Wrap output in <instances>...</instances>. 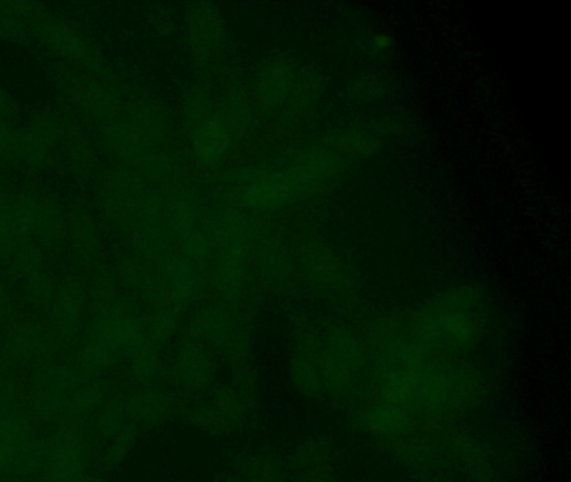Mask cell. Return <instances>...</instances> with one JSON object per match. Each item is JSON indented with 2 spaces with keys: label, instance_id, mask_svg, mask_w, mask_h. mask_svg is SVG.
I'll list each match as a JSON object with an SVG mask.
<instances>
[{
  "label": "cell",
  "instance_id": "16",
  "mask_svg": "<svg viewBox=\"0 0 571 482\" xmlns=\"http://www.w3.org/2000/svg\"><path fill=\"white\" fill-rule=\"evenodd\" d=\"M305 270L314 282L324 283V285H337L339 278L344 275L335 257H332L329 250L325 248H314L307 253Z\"/></svg>",
  "mask_w": 571,
  "mask_h": 482
},
{
  "label": "cell",
  "instance_id": "11",
  "mask_svg": "<svg viewBox=\"0 0 571 482\" xmlns=\"http://www.w3.org/2000/svg\"><path fill=\"white\" fill-rule=\"evenodd\" d=\"M88 464L86 446L74 447L61 452L47 454V466L44 476L46 482H76L84 476V467Z\"/></svg>",
  "mask_w": 571,
  "mask_h": 482
},
{
  "label": "cell",
  "instance_id": "28",
  "mask_svg": "<svg viewBox=\"0 0 571 482\" xmlns=\"http://www.w3.org/2000/svg\"><path fill=\"white\" fill-rule=\"evenodd\" d=\"M51 41H54L59 49L67 52V54H81L84 52L83 42L79 41L78 37L74 36L73 32L67 31L64 27H56L52 29Z\"/></svg>",
  "mask_w": 571,
  "mask_h": 482
},
{
  "label": "cell",
  "instance_id": "29",
  "mask_svg": "<svg viewBox=\"0 0 571 482\" xmlns=\"http://www.w3.org/2000/svg\"><path fill=\"white\" fill-rule=\"evenodd\" d=\"M146 298L153 307L158 310H165L171 302V292L168 283L163 280H150L146 283Z\"/></svg>",
  "mask_w": 571,
  "mask_h": 482
},
{
  "label": "cell",
  "instance_id": "8",
  "mask_svg": "<svg viewBox=\"0 0 571 482\" xmlns=\"http://www.w3.org/2000/svg\"><path fill=\"white\" fill-rule=\"evenodd\" d=\"M248 255L245 241L228 245L222 260L211 273V283L225 297L237 298L247 278Z\"/></svg>",
  "mask_w": 571,
  "mask_h": 482
},
{
  "label": "cell",
  "instance_id": "6",
  "mask_svg": "<svg viewBox=\"0 0 571 482\" xmlns=\"http://www.w3.org/2000/svg\"><path fill=\"white\" fill-rule=\"evenodd\" d=\"M289 474L290 482H337V462L332 444L324 437H307L295 449Z\"/></svg>",
  "mask_w": 571,
  "mask_h": 482
},
{
  "label": "cell",
  "instance_id": "10",
  "mask_svg": "<svg viewBox=\"0 0 571 482\" xmlns=\"http://www.w3.org/2000/svg\"><path fill=\"white\" fill-rule=\"evenodd\" d=\"M118 349L119 342L118 337H116V330L96 327L93 339L79 357V369L84 374H96L104 367H108L109 364H113Z\"/></svg>",
  "mask_w": 571,
  "mask_h": 482
},
{
  "label": "cell",
  "instance_id": "15",
  "mask_svg": "<svg viewBox=\"0 0 571 482\" xmlns=\"http://www.w3.org/2000/svg\"><path fill=\"white\" fill-rule=\"evenodd\" d=\"M83 298L74 288H67L54 303V320L62 335H71L78 329Z\"/></svg>",
  "mask_w": 571,
  "mask_h": 482
},
{
  "label": "cell",
  "instance_id": "34",
  "mask_svg": "<svg viewBox=\"0 0 571 482\" xmlns=\"http://www.w3.org/2000/svg\"><path fill=\"white\" fill-rule=\"evenodd\" d=\"M372 47L376 49V51H382V49H386L389 44H391V39L386 36H377L372 39Z\"/></svg>",
  "mask_w": 571,
  "mask_h": 482
},
{
  "label": "cell",
  "instance_id": "30",
  "mask_svg": "<svg viewBox=\"0 0 571 482\" xmlns=\"http://www.w3.org/2000/svg\"><path fill=\"white\" fill-rule=\"evenodd\" d=\"M16 472H19V466H17L14 447L12 449H0V476H12Z\"/></svg>",
  "mask_w": 571,
  "mask_h": 482
},
{
  "label": "cell",
  "instance_id": "5",
  "mask_svg": "<svg viewBox=\"0 0 571 482\" xmlns=\"http://www.w3.org/2000/svg\"><path fill=\"white\" fill-rule=\"evenodd\" d=\"M290 375L295 389L310 399H324L325 389L320 370L319 334L302 330L295 335L290 350Z\"/></svg>",
  "mask_w": 571,
  "mask_h": 482
},
{
  "label": "cell",
  "instance_id": "25",
  "mask_svg": "<svg viewBox=\"0 0 571 482\" xmlns=\"http://www.w3.org/2000/svg\"><path fill=\"white\" fill-rule=\"evenodd\" d=\"M44 385L67 392V390L73 389L74 385H76V374H74L73 370L69 369V367L56 365V367H52V369L47 372Z\"/></svg>",
  "mask_w": 571,
  "mask_h": 482
},
{
  "label": "cell",
  "instance_id": "36",
  "mask_svg": "<svg viewBox=\"0 0 571 482\" xmlns=\"http://www.w3.org/2000/svg\"><path fill=\"white\" fill-rule=\"evenodd\" d=\"M76 482H101V481H99V479H96V477L86 476V474H84V476L81 477V479H79V481Z\"/></svg>",
  "mask_w": 571,
  "mask_h": 482
},
{
  "label": "cell",
  "instance_id": "32",
  "mask_svg": "<svg viewBox=\"0 0 571 482\" xmlns=\"http://www.w3.org/2000/svg\"><path fill=\"white\" fill-rule=\"evenodd\" d=\"M145 168L151 173H156V175H161V173H166L170 170V163L168 159L161 158V156H155V158L145 159Z\"/></svg>",
  "mask_w": 571,
  "mask_h": 482
},
{
  "label": "cell",
  "instance_id": "19",
  "mask_svg": "<svg viewBox=\"0 0 571 482\" xmlns=\"http://www.w3.org/2000/svg\"><path fill=\"white\" fill-rule=\"evenodd\" d=\"M161 407H163L161 397L153 392H141L131 397L126 414L133 421H148L161 411Z\"/></svg>",
  "mask_w": 571,
  "mask_h": 482
},
{
  "label": "cell",
  "instance_id": "2",
  "mask_svg": "<svg viewBox=\"0 0 571 482\" xmlns=\"http://www.w3.org/2000/svg\"><path fill=\"white\" fill-rule=\"evenodd\" d=\"M340 165L342 158L329 149H312L300 154L289 168H277L265 180L235 186L232 203L245 210L265 213L282 210L324 188L339 173Z\"/></svg>",
  "mask_w": 571,
  "mask_h": 482
},
{
  "label": "cell",
  "instance_id": "7",
  "mask_svg": "<svg viewBox=\"0 0 571 482\" xmlns=\"http://www.w3.org/2000/svg\"><path fill=\"white\" fill-rule=\"evenodd\" d=\"M297 72L292 62L282 56L268 57L258 69L257 98L265 108H278L289 101L294 91Z\"/></svg>",
  "mask_w": 571,
  "mask_h": 482
},
{
  "label": "cell",
  "instance_id": "3",
  "mask_svg": "<svg viewBox=\"0 0 571 482\" xmlns=\"http://www.w3.org/2000/svg\"><path fill=\"white\" fill-rule=\"evenodd\" d=\"M319 354L325 397L347 400L357 394L369 359L359 335L342 325H330L319 334Z\"/></svg>",
  "mask_w": 571,
  "mask_h": 482
},
{
  "label": "cell",
  "instance_id": "17",
  "mask_svg": "<svg viewBox=\"0 0 571 482\" xmlns=\"http://www.w3.org/2000/svg\"><path fill=\"white\" fill-rule=\"evenodd\" d=\"M34 406L42 421L56 422L66 412L67 392L44 385V389L39 390L37 394Z\"/></svg>",
  "mask_w": 571,
  "mask_h": 482
},
{
  "label": "cell",
  "instance_id": "23",
  "mask_svg": "<svg viewBox=\"0 0 571 482\" xmlns=\"http://www.w3.org/2000/svg\"><path fill=\"white\" fill-rule=\"evenodd\" d=\"M196 213L195 200L190 193H180L173 201V208H171V215L175 220L176 230H186L190 225L193 216Z\"/></svg>",
  "mask_w": 571,
  "mask_h": 482
},
{
  "label": "cell",
  "instance_id": "1",
  "mask_svg": "<svg viewBox=\"0 0 571 482\" xmlns=\"http://www.w3.org/2000/svg\"><path fill=\"white\" fill-rule=\"evenodd\" d=\"M417 345L438 354H461L473 350L486 329L478 290L459 287L439 293L414 310L407 320Z\"/></svg>",
  "mask_w": 571,
  "mask_h": 482
},
{
  "label": "cell",
  "instance_id": "21",
  "mask_svg": "<svg viewBox=\"0 0 571 482\" xmlns=\"http://www.w3.org/2000/svg\"><path fill=\"white\" fill-rule=\"evenodd\" d=\"M47 451L61 452L86 446V434L81 426H64L46 441Z\"/></svg>",
  "mask_w": 571,
  "mask_h": 482
},
{
  "label": "cell",
  "instance_id": "20",
  "mask_svg": "<svg viewBox=\"0 0 571 482\" xmlns=\"http://www.w3.org/2000/svg\"><path fill=\"white\" fill-rule=\"evenodd\" d=\"M14 454H16L17 466L21 472L39 466L44 459H47L49 451H47L46 442L27 439L26 442L14 447Z\"/></svg>",
  "mask_w": 571,
  "mask_h": 482
},
{
  "label": "cell",
  "instance_id": "33",
  "mask_svg": "<svg viewBox=\"0 0 571 482\" xmlns=\"http://www.w3.org/2000/svg\"><path fill=\"white\" fill-rule=\"evenodd\" d=\"M16 409V404H14V395L6 389H0V416L6 414V412Z\"/></svg>",
  "mask_w": 571,
  "mask_h": 482
},
{
  "label": "cell",
  "instance_id": "27",
  "mask_svg": "<svg viewBox=\"0 0 571 482\" xmlns=\"http://www.w3.org/2000/svg\"><path fill=\"white\" fill-rule=\"evenodd\" d=\"M37 347H39V340H37V334H34L32 329L22 330L12 337L11 350L16 357H31L36 352Z\"/></svg>",
  "mask_w": 571,
  "mask_h": 482
},
{
  "label": "cell",
  "instance_id": "24",
  "mask_svg": "<svg viewBox=\"0 0 571 482\" xmlns=\"http://www.w3.org/2000/svg\"><path fill=\"white\" fill-rule=\"evenodd\" d=\"M116 138H118V146L121 148L124 158L129 159L131 163H134L136 159H141L143 144H141L138 133H134L133 128H129V126L119 128Z\"/></svg>",
  "mask_w": 571,
  "mask_h": 482
},
{
  "label": "cell",
  "instance_id": "31",
  "mask_svg": "<svg viewBox=\"0 0 571 482\" xmlns=\"http://www.w3.org/2000/svg\"><path fill=\"white\" fill-rule=\"evenodd\" d=\"M379 93L376 81L367 79V81H359L355 84V96L359 98H374V94Z\"/></svg>",
  "mask_w": 571,
  "mask_h": 482
},
{
  "label": "cell",
  "instance_id": "37",
  "mask_svg": "<svg viewBox=\"0 0 571 482\" xmlns=\"http://www.w3.org/2000/svg\"><path fill=\"white\" fill-rule=\"evenodd\" d=\"M4 141H6V131L0 126V144H2V146H4Z\"/></svg>",
  "mask_w": 571,
  "mask_h": 482
},
{
  "label": "cell",
  "instance_id": "14",
  "mask_svg": "<svg viewBox=\"0 0 571 482\" xmlns=\"http://www.w3.org/2000/svg\"><path fill=\"white\" fill-rule=\"evenodd\" d=\"M148 335H139L126 347L128 349L129 364L133 369V374L141 380H148L155 377L158 370V354L153 347Z\"/></svg>",
  "mask_w": 571,
  "mask_h": 482
},
{
  "label": "cell",
  "instance_id": "9",
  "mask_svg": "<svg viewBox=\"0 0 571 482\" xmlns=\"http://www.w3.org/2000/svg\"><path fill=\"white\" fill-rule=\"evenodd\" d=\"M237 482H290L289 466L270 452H253L240 462Z\"/></svg>",
  "mask_w": 571,
  "mask_h": 482
},
{
  "label": "cell",
  "instance_id": "22",
  "mask_svg": "<svg viewBox=\"0 0 571 482\" xmlns=\"http://www.w3.org/2000/svg\"><path fill=\"white\" fill-rule=\"evenodd\" d=\"M176 324H178V312L176 310H171V308L160 310V313L153 320L148 337L153 344H161V342L170 339L171 334L175 332Z\"/></svg>",
  "mask_w": 571,
  "mask_h": 482
},
{
  "label": "cell",
  "instance_id": "13",
  "mask_svg": "<svg viewBox=\"0 0 571 482\" xmlns=\"http://www.w3.org/2000/svg\"><path fill=\"white\" fill-rule=\"evenodd\" d=\"M235 329L232 313L225 308H206L193 320V334L210 342H225Z\"/></svg>",
  "mask_w": 571,
  "mask_h": 482
},
{
  "label": "cell",
  "instance_id": "26",
  "mask_svg": "<svg viewBox=\"0 0 571 482\" xmlns=\"http://www.w3.org/2000/svg\"><path fill=\"white\" fill-rule=\"evenodd\" d=\"M124 421V411L123 407L116 400H111L104 407L103 414H101V419H99V426L103 429L106 434H114L118 431L121 424Z\"/></svg>",
  "mask_w": 571,
  "mask_h": 482
},
{
  "label": "cell",
  "instance_id": "18",
  "mask_svg": "<svg viewBox=\"0 0 571 482\" xmlns=\"http://www.w3.org/2000/svg\"><path fill=\"white\" fill-rule=\"evenodd\" d=\"M104 389L101 384H89L83 390H79L78 394L74 395L73 399L67 402L66 412L67 416L73 419L88 416L89 412L96 409V407L103 402Z\"/></svg>",
  "mask_w": 571,
  "mask_h": 482
},
{
  "label": "cell",
  "instance_id": "4",
  "mask_svg": "<svg viewBox=\"0 0 571 482\" xmlns=\"http://www.w3.org/2000/svg\"><path fill=\"white\" fill-rule=\"evenodd\" d=\"M191 128L195 138V151L203 165H218L232 146V129L223 116L213 113L200 103L191 111Z\"/></svg>",
  "mask_w": 571,
  "mask_h": 482
},
{
  "label": "cell",
  "instance_id": "12",
  "mask_svg": "<svg viewBox=\"0 0 571 482\" xmlns=\"http://www.w3.org/2000/svg\"><path fill=\"white\" fill-rule=\"evenodd\" d=\"M178 374L191 387H205L211 380L213 367L208 355L195 342H185L178 352Z\"/></svg>",
  "mask_w": 571,
  "mask_h": 482
},
{
  "label": "cell",
  "instance_id": "35",
  "mask_svg": "<svg viewBox=\"0 0 571 482\" xmlns=\"http://www.w3.org/2000/svg\"><path fill=\"white\" fill-rule=\"evenodd\" d=\"M422 482H453V481H451V479H446V477L431 476L429 477V479H426V481Z\"/></svg>",
  "mask_w": 571,
  "mask_h": 482
}]
</instances>
